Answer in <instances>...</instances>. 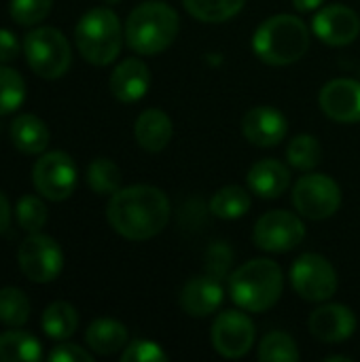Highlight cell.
<instances>
[{"instance_id": "38", "label": "cell", "mask_w": 360, "mask_h": 362, "mask_svg": "<svg viewBox=\"0 0 360 362\" xmlns=\"http://www.w3.org/2000/svg\"><path fill=\"white\" fill-rule=\"evenodd\" d=\"M8 221H11V206L0 191V233L8 227Z\"/></svg>"}, {"instance_id": "15", "label": "cell", "mask_w": 360, "mask_h": 362, "mask_svg": "<svg viewBox=\"0 0 360 362\" xmlns=\"http://www.w3.org/2000/svg\"><path fill=\"white\" fill-rule=\"evenodd\" d=\"M310 333L323 344H342L356 331V316L350 308L329 303L312 312L308 320Z\"/></svg>"}, {"instance_id": "4", "label": "cell", "mask_w": 360, "mask_h": 362, "mask_svg": "<svg viewBox=\"0 0 360 362\" xmlns=\"http://www.w3.org/2000/svg\"><path fill=\"white\" fill-rule=\"evenodd\" d=\"M282 269L269 259H252L236 269L229 278V293L233 303L255 314L274 308L282 295Z\"/></svg>"}, {"instance_id": "9", "label": "cell", "mask_w": 360, "mask_h": 362, "mask_svg": "<svg viewBox=\"0 0 360 362\" xmlns=\"http://www.w3.org/2000/svg\"><path fill=\"white\" fill-rule=\"evenodd\" d=\"M291 282L295 293L312 303L327 301L337 293V274L333 265L314 252H308L293 263Z\"/></svg>"}, {"instance_id": "25", "label": "cell", "mask_w": 360, "mask_h": 362, "mask_svg": "<svg viewBox=\"0 0 360 362\" xmlns=\"http://www.w3.org/2000/svg\"><path fill=\"white\" fill-rule=\"evenodd\" d=\"M250 210V195L242 187L229 185L219 189L210 199V212L219 218H240Z\"/></svg>"}, {"instance_id": "16", "label": "cell", "mask_w": 360, "mask_h": 362, "mask_svg": "<svg viewBox=\"0 0 360 362\" xmlns=\"http://www.w3.org/2000/svg\"><path fill=\"white\" fill-rule=\"evenodd\" d=\"M286 119L274 106H255L242 119V132L257 146H276L286 136Z\"/></svg>"}, {"instance_id": "37", "label": "cell", "mask_w": 360, "mask_h": 362, "mask_svg": "<svg viewBox=\"0 0 360 362\" xmlns=\"http://www.w3.org/2000/svg\"><path fill=\"white\" fill-rule=\"evenodd\" d=\"M19 55V40L13 32L0 30V64H8Z\"/></svg>"}, {"instance_id": "27", "label": "cell", "mask_w": 360, "mask_h": 362, "mask_svg": "<svg viewBox=\"0 0 360 362\" xmlns=\"http://www.w3.org/2000/svg\"><path fill=\"white\" fill-rule=\"evenodd\" d=\"M30 318V301L21 288H0V322L11 329H19Z\"/></svg>"}, {"instance_id": "3", "label": "cell", "mask_w": 360, "mask_h": 362, "mask_svg": "<svg viewBox=\"0 0 360 362\" xmlns=\"http://www.w3.org/2000/svg\"><path fill=\"white\" fill-rule=\"evenodd\" d=\"M252 49L269 66H289L308 53L310 30L295 15H274L257 28Z\"/></svg>"}, {"instance_id": "12", "label": "cell", "mask_w": 360, "mask_h": 362, "mask_svg": "<svg viewBox=\"0 0 360 362\" xmlns=\"http://www.w3.org/2000/svg\"><path fill=\"white\" fill-rule=\"evenodd\" d=\"M255 325L244 312H223L212 325V346L225 358H242L255 346Z\"/></svg>"}, {"instance_id": "21", "label": "cell", "mask_w": 360, "mask_h": 362, "mask_svg": "<svg viewBox=\"0 0 360 362\" xmlns=\"http://www.w3.org/2000/svg\"><path fill=\"white\" fill-rule=\"evenodd\" d=\"M11 140L23 155H40L49 146V129L36 115H19L11 123Z\"/></svg>"}, {"instance_id": "32", "label": "cell", "mask_w": 360, "mask_h": 362, "mask_svg": "<svg viewBox=\"0 0 360 362\" xmlns=\"http://www.w3.org/2000/svg\"><path fill=\"white\" fill-rule=\"evenodd\" d=\"M15 214H17V223L19 227L25 231V233H38L45 225H47V206L34 197V195H23L19 202H17V208H15Z\"/></svg>"}, {"instance_id": "31", "label": "cell", "mask_w": 360, "mask_h": 362, "mask_svg": "<svg viewBox=\"0 0 360 362\" xmlns=\"http://www.w3.org/2000/svg\"><path fill=\"white\" fill-rule=\"evenodd\" d=\"M259 358L267 362H297L299 350L291 335H286L282 331H274L263 337V341L259 346Z\"/></svg>"}, {"instance_id": "41", "label": "cell", "mask_w": 360, "mask_h": 362, "mask_svg": "<svg viewBox=\"0 0 360 362\" xmlns=\"http://www.w3.org/2000/svg\"><path fill=\"white\" fill-rule=\"evenodd\" d=\"M104 2H108V4H115V2H119V0H104Z\"/></svg>"}, {"instance_id": "29", "label": "cell", "mask_w": 360, "mask_h": 362, "mask_svg": "<svg viewBox=\"0 0 360 362\" xmlns=\"http://www.w3.org/2000/svg\"><path fill=\"white\" fill-rule=\"evenodd\" d=\"M320 157H323V148H320V142L310 136V134H301V136H295L286 148V159L293 168L301 170V172H310L314 170L318 163H320Z\"/></svg>"}, {"instance_id": "5", "label": "cell", "mask_w": 360, "mask_h": 362, "mask_svg": "<svg viewBox=\"0 0 360 362\" xmlns=\"http://www.w3.org/2000/svg\"><path fill=\"white\" fill-rule=\"evenodd\" d=\"M74 40L85 62L93 66H108L119 57L123 47L121 21L106 6L91 8L79 19Z\"/></svg>"}, {"instance_id": "33", "label": "cell", "mask_w": 360, "mask_h": 362, "mask_svg": "<svg viewBox=\"0 0 360 362\" xmlns=\"http://www.w3.org/2000/svg\"><path fill=\"white\" fill-rule=\"evenodd\" d=\"M53 6V0H11L8 13L19 25H34L42 21Z\"/></svg>"}, {"instance_id": "14", "label": "cell", "mask_w": 360, "mask_h": 362, "mask_svg": "<svg viewBox=\"0 0 360 362\" xmlns=\"http://www.w3.org/2000/svg\"><path fill=\"white\" fill-rule=\"evenodd\" d=\"M323 112L337 123H359L360 121V83L352 78H335L327 83L320 91Z\"/></svg>"}, {"instance_id": "1", "label": "cell", "mask_w": 360, "mask_h": 362, "mask_svg": "<svg viewBox=\"0 0 360 362\" xmlns=\"http://www.w3.org/2000/svg\"><path fill=\"white\" fill-rule=\"evenodd\" d=\"M106 218L125 240L144 242L159 235L170 221V202L157 187L134 185L112 193Z\"/></svg>"}, {"instance_id": "11", "label": "cell", "mask_w": 360, "mask_h": 362, "mask_svg": "<svg viewBox=\"0 0 360 362\" xmlns=\"http://www.w3.org/2000/svg\"><path fill=\"white\" fill-rule=\"evenodd\" d=\"M252 238L255 244L265 252H289L303 242L306 227L293 212L272 210L257 221Z\"/></svg>"}, {"instance_id": "6", "label": "cell", "mask_w": 360, "mask_h": 362, "mask_svg": "<svg viewBox=\"0 0 360 362\" xmlns=\"http://www.w3.org/2000/svg\"><path fill=\"white\" fill-rule=\"evenodd\" d=\"M23 55L28 66L40 78H59L68 72L72 51L66 36L55 28H36L23 38Z\"/></svg>"}, {"instance_id": "20", "label": "cell", "mask_w": 360, "mask_h": 362, "mask_svg": "<svg viewBox=\"0 0 360 362\" xmlns=\"http://www.w3.org/2000/svg\"><path fill=\"white\" fill-rule=\"evenodd\" d=\"M172 134H174L172 119L168 117V112H163L159 108L144 110L136 119V125H134L136 142L149 153L163 151L168 146V142L172 140Z\"/></svg>"}, {"instance_id": "19", "label": "cell", "mask_w": 360, "mask_h": 362, "mask_svg": "<svg viewBox=\"0 0 360 362\" xmlns=\"http://www.w3.org/2000/svg\"><path fill=\"white\" fill-rule=\"evenodd\" d=\"M248 187L263 199H278L291 185V172L276 159H261L248 172Z\"/></svg>"}, {"instance_id": "40", "label": "cell", "mask_w": 360, "mask_h": 362, "mask_svg": "<svg viewBox=\"0 0 360 362\" xmlns=\"http://www.w3.org/2000/svg\"><path fill=\"white\" fill-rule=\"evenodd\" d=\"M327 361L329 362H350V358H346V356H329V358H327Z\"/></svg>"}, {"instance_id": "10", "label": "cell", "mask_w": 360, "mask_h": 362, "mask_svg": "<svg viewBox=\"0 0 360 362\" xmlns=\"http://www.w3.org/2000/svg\"><path fill=\"white\" fill-rule=\"evenodd\" d=\"M32 180L42 197L51 202H64L74 193L76 165L68 153L51 151L36 161L32 170Z\"/></svg>"}, {"instance_id": "35", "label": "cell", "mask_w": 360, "mask_h": 362, "mask_svg": "<svg viewBox=\"0 0 360 362\" xmlns=\"http://www.w3.org/2000/svg\"><path fill=\"white\" fill-rule=\"evenodd\" d=\"M123 362H166L168 354L161 350L159 344L149 341V339H136L129 346H125L123 354H121Z\"/></svg>"}, {"instance_id": "13", "label": "cell", "mask_w": 360, "mask_h": 362, "mask_svg": "<svg viewBox=\"0 0 360 362\" xmlns=\"http://www.w3.org/2000/svg\"><path fill=\"white\" fill-rule=\"evenodd\" d=\"M314 32L323 42L331 47H346L359 38L360 17L350 6L331 4L316 13Z\"/></svg>"}, {"instance_id": "30", "label": "cell", "mask_w": 360, "mask_h": 362, "mask_svg": "<svg viewBox=\"0 0 360 362\" xmlns=\"http://www.w3.org/2000/svg\"><path fill=\"white\" fill-rule=\"evenodd\" d=\"M25 100V83L21 74L8 66H0V115L15 112Z\"/></svg>"}, {"instance_id": "26", "label": "cell", "mask_w": 360, "mask_h": 362, "mask_svg": "<svg viewBox=\"0 0 360 362\" xmlns=\"http://www.w3.org/2000/svg\"><path fill=\"white\" fill-rule=\"evenodd\" d=\"M246 0H182L185 8L199 21L221 23L242 11Z\"/></svg>"}, {"instance_id": "8", "label": "cell", "mask_w": 360, "mask_h": 362, "mask_svg": "<svg viewBox=\"0 0 360 362\" xmlns=\"http://www.w3.org/2000/svg\"><path fill=\"white\" fill-rule=\"evenodd\" d=\"M17 261L21 274L36 284L53 282L64 269V252L59 244L53 238L42 235L40 231L30 233L21 242L17 250Z\"/></svg>"}, {"instance_id": "18", "label": "cell", "mask_w": 360, "mask_h": 362, "mask_svg": "<svg viewBox=\"0 0 360 362\" xmlns=\"http://www.w3.org/2000/svg\"><path fill=\"white\" fill-rule=\"evenodd\" d=\"M149 87H151V70L138 57L123 59L110 74V91L119 102L125 104L138 102L146 95Z\"/></svg>"}, {"instance_id": "28", "label": "cell", "mask_w": 360, "mask_h": 362, "mask_svg": "<svg viewBox=\"0 0 360 362\" xmlns=\"http://www.w3.org/2000/svg\"><path fill=\"white\" fill-rule=\"evenodd\" d=\"M87 185L98 195H112L121 189V170L106 157H98L89 163Z\"/></svg>"}, {"instance_id": "36", "label": "cell", "mask_w": 360, "mask_h": 362, "mask_svg": "<svg viewBox=\"0 0 360 362\" xmlns=\"http://www.w3.org/2000/svg\"><path fill=\"white\" fill-rule=\"evenodd\" d=\"M49 361L51 362H91L93 361V356H91L87 350H83V348H79V346H74V344H59V346H55V348L51 350Z\"/></svg>"}, {"instance_id": "39", "label": "cell", "mask_w": 360, "mask_h": 362, "mask_svg": "<svg viewBox=\"0 0 360 362\" xmlns=\"http://www.w3.org/2000/svg\"><path fill=\"white\" fill-rule=\"evenodd\" d=\"M325 0H293L295 8L301 11V13H308V11H316L318 6H323Z\"/></svg>"}, {"instance_id": "24", "label": "cell", "mask_w": 360, "mask_h": 362, "mask_svg": "<svg viewBox=\"0 0 360 362\" xmlns=\"http://www.w3.org/2000/svg\"><path fill=\"white\" fill-rule=\"evenodd\" d=\"M40 341L23 331H8L0 335V362H34L40 361Z\"/></svg>"}, {"instance_id": "2", "label": "cell", "mask_w": 360, "mask_h": 362, "mask_svg": "<svg viewBox=\"0 0 360 362\" xmlns=\"http://www.w3.org/2000/svg\"><path fill=\"white\" fill-rule=\"evenodd\" d=\"M178 28V13L170 4L161 0H149L129 13L125 21V40L136 53L155 55L174 42Z\"/></svg>"}, {"instance_id": "23", "label": "cell", "mask_w": 360, "mask_h": 362, "mask_svg": "<svg viewBox=\"0 0 360 362\" xmlns=\"http://www.w3.org/2000/svg\"><path fill=\"white\" fill-rule=\"evenodd\" d=\"M40 325H42V331L47 333V337H51L55 341H64V339H68V337H72L76 333L79 314L70 303L55 301L42 312Z\"/></svg>"}, {"instance_id": "7", "label": "cell", "mask_w": 360, "mask_h": 362, "mask_svg": "<svg viewBox=\"0 0 360 362\" xmlns=\"http://www.w3.org/2000/svg\"><path fill=\"white\" fill-rule=\"evenodd\" d=\"M293 204L310 221L331 218L342 206V189L327 174H306L293 187Z\"/></svg>"}, {"instance_id": "22", "label": "cell", "mask_w": 360, "mask_h": 362, "mask_svg": "<svg viewBox=\"0 0 360 362\" xmlns=\"http://www.w3.org/2000/svg\"><path fill=\"white\" fill-rule=\"evenodd\" d=\"M85 341L91 348V352L100 356H110L127 346V329L117 320L100 318L89 325L85 333Z\"/></svg>"}, {"instance_id": "34", "label": "cell", "mask_w": 360, "mask_h": 362, "mask_svg": "<svg viewBox=\"0 0 360 362\" xmlns=\"http://www.w3.org/2000/svg\"><path fill=\"white\" fill-rule=\"evenodd\" d=\"M231 265H233V252H231V248L225 242H216V244H212L208 248L206 263H204L208 276H212L216 280H223V278L229 276Z\"/></svg>"}, {"instance_id": "17", "label": "cell", "mask_w": 360, "mask_h": 362, "mask_svg": "<svg viewBox=\"0 0 360 362\" xmlns=\"http://www.w3.org/2000/svg\"><path fill=\"white\" fill-rule=\"evenodd\" d=\"M223 303V286L221 280L212 276H195L180 291V308L189 316L206 318L216 312Z\"/></svg>"}]
</instances>
